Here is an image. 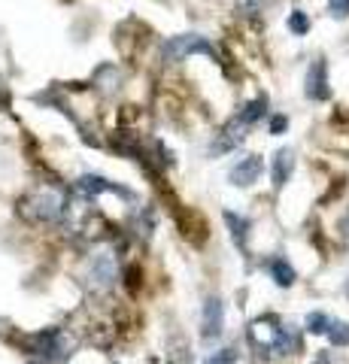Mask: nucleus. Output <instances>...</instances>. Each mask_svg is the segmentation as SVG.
<instances>
[{"label": "nucleus", "mask_w": 349, "mask_h": 364, "mask_svg": "<svg viewBox=\"0 0 349 364\" xmlns=\"http://www.w3.org/2000/svg\"><path fill=\"white\" fill-rule=\"evenodd\" d=\"M262 170H264L262 158H258V155H246V158H240V161L231 167L228 179H231V186H237V188H249L252 182H258Z\"/></svg>", "instance_id": "7"}, {"label": "nucleus", "mask_w": 349, "mask_h": 364, "mask_svg": "<svg viewBox=\"0 0 349 364\" xmlns=\"http://www.w3.org/2000/svg\"><path fill=\"white\" fill-rule=\"evenodd\" d=\"M33 364H43V361H33Z\"/></svg>", "instance_id": "23"}, {"label": "nucleus", "mask_w": 349, "mask_h": 364, "mask_svg": "<svg viewBox=\"0 0 349 364\" xmlns=\"http://www.w3.org/2000/svg\"><path fill=\"white\" fill-rule=\"evenodd\" d=\"M289 28H291V33H307V31H310V18H307V13L295 9V13H291V18H289Z\"/></svg>", "instance_id": "17"}, {"label": "nucleus", "mask_w": 349, "mask_h": 364, "mask_svg": "<svg viewBox=\"0 0 349 364\" xmlns=\"http://www.w3.org/2000/svg\"><path fill=\"white\" fill-rule=\"evenodd\" d=\"M289 128V119L286 116H274V122H270V131L279 134V131H286Z\"/></svg>", "instance_id": "22"}, {"label": "nucleus", "mask_w": 349, "mask_h": 364, "mask_svg": "<svg viewBox=\"0 0 349 364\" xmlns=\"http://www.w3.org/2000/svg\"><path fill=\"white\" fill-rule=\"evenodd\" d=\"M237 361V352L234 349H222V352H216V355H210L204 364H234Z\"/></svg>", "instance_id": "18"}, {"label": "nucleus", "mask_w": 349, "mask_h": 364, "mask_svg": "<svg viewBox=\"0 0 349 364\" xmlns=\"http://www.w3.org/2000/svg\"><path fill=\"white\" fill-rule=\"evenodd\" d=\"M328 13L334 18H346L349 16V0H328Z\"/></svg>", "instance_id": "19"}, {"label": "nucleus", "mask_w": 349, "mask_h": 364, "mask_svg": "<svg viewBox=\"0 0 349 364\" xmlns=\"http://www.w3.org/2000/svg\"><path fill=\"white\" fill-rule=\"evenodd\" d=\"M249 343L258 352H274V355H283V352L291 346L289 343V331L283 328L276 316H262V318H252L249 325Z\"/></svg>", "instance_id": "2"}, {"label": "nucleus", "mask_w": 349, "mask_h": 364, "mask_svg": "<svg viewBox=\"0 0 349 364\" xmlns=\"http://www.w3.org/2000/svg\"><path fill=\"white\" fill-rule=\"evenodd\" d=\"M76 191H80L82 198H95V195H104V191H119V195H125L122 188H116L112 182L100 179V176H80L76 179Z\"/></svg>", "instance_id": "11"}, {"label": "nucleus", "mask_w": 349, "mask_h": 364, "mask_svg": "<svg viewBox=\"0 0 349 364\" xmlns=\"http://www.w3.org/2000/svg\"><path fill=\"white\" fill-rule=\"evenodd\" d=\"M225 222H228V228H231L234 243L243 249V246H246V231H249V222H246L240 213H225Z\"/></svg>", "instance_id": "13"}, {"label": "nucleus", "mask_w": 349, "mask_h": 364, "mask_svg": "<svg viewBox=\"0 0 349 364\" xmlns=\"http://www.w3.org/2000/svg\"><path fill=\"white\" fill-rule=\"evenodd\" d=\"M116 273H119L116 258L109 252H97L85 267V286L95 291H107V289H112V282H116Z\"/></svg>", "instance_id": "5"}, {"label": "nucleus", "mask_w": 349, "mask_h": 364, "mask_svg": "<svg viewBox=\"0 0 349 364\" xmlns=\"http://www.w3.org/2000/svg\"><path fill=\"white\" fill-rule=\"evenodd\" d=\"M304 91H307L310 100H328L331 88H328V67H325V61H316L307 70V82H304Z\"/></svg>", "instance_id": "9"}, {"label": "nucleus", "mask_w": 349, "mask_h": 364, "mask_svg": "<svg viewBox=\"0 0 349 364\" xmlns=\"http://www.w3.org/2000/svg\"><path fill=\"white\" fill-rule=\"evenodd\" d=\"M291 170H295V152L291 149H279L274 155V167H270V176H274V188H283L289 176H291Z\"/></svg>", "instance_id": "10"}, {"label": "nucleus", "mask_w": 349, "mask_h": 364, "mask_svg": "<svg viewBox=\"0 0 349 364\" xmlns=\"http://www.w3.org/2000/svg\"><path fill=\"white\" fill-rule=\"evenodd\" d=\"M225 325V306L219 298H207L204 304V318H200V337L204 340H216L222 334Z\"/></svg>", "instance_id": "8"}, {"label": "nucleus", "mask_w": 349, "mask_h": 364, "mask_svg": "<svg viewBox=\"0 0 349 364\" xmlns=\"http://www.w3.org/2000/svg\"><path fill=\"white\" fill-rule=\"evenodd\" d=\"M246 131H249V124L243 122V116L237 112L225 128L219 131V140H216V146H213V155H222V152H231V149H237V146L246 140Z\"/></svg>", "instance_id": "6"}, {"label": "nucleus", "mask_w": 349, "mask_h": 364, "mask_svg": "<svg viewBox=\"0 0 349 364\" xmlns=\"http://www.w3.org/2000/svg\"><path fill=\"white\" fill-rule=\"evenodd\" d=\"M191 55H207V58H216V46H213L207 37L200 33H179V37H171L161 46V58L164 61H186Z\"/></svg>", "instance_id": "4"}, {"label": "nucleus", "mask_w": 349, "mask_h": 364, "mask_svg": "<svg viewBox=\"0 0 349 364\" xmlns=\"http://www.w3.org/2000/svg\"><path fill=\"white\" fill-rule=\"evenodd\" d=\"M328 322H331V318L325 313H310L307 316V331L310 334H325V331H328Z\"/></svg>", "instance_id": "16"}, {"label": "nucleus", "mask_w": 349, "mask_h": 364, "mask_svg": "<svg viewBox=\"0 0 349 364\" xmlns=\"http://www.w3.org/2000/svg\"><path fill=\"white\" fill-rule=\"evenodd\" d=\"M340 240H343V246L349 249V210H346V215L340 219Z\"/></svg>", "instance_id": "21"}, {"label": "nucleus", "mask_w": 349, "mask_h": 364, "mask_svg": "<svg viewBox=\"0 0 349 364\" xmlns=\"http://www.w3.org/2000/svg\"><path fill=\"white\" fill-rule=\"evenodd\" d=\"M240 9L246 16H258V9H262V0H240Z\"/></svg>", "instance_id": "20"}, {"label": "nucleus", "mask_w": 349, "mask_h": 364, "mask_svg": "<svg viewBox=\"0 0 349 364\" xmlns=\"http://www.w3.org/2000/svg\"><path fill=\"white\" fill-rule=\"evenodd\" d=\"M328 340H331V346H346L349 343V325L340 322V318H331L328 322Z\"/></svg>", "instance_id": "15"}, {"label": "nucleus", "mask_w": 349, "mask_h": 364, "mask_svg": "<svg viewBox=\"0 0 349 364\" xmlns=\"http://www.w3.org/2000/svg\"><path fill=\"white\" fill-rule=\"evenodd\" d=\"M76 349V337L64 328H52V331L33 334L31 337V352L40 355L43 361H67Z\"/></svg>", "instance_id": "3"}, {"label": "nucleus", "mask_w": 349, "mask_h": 364, "mask_svg": "<svg viewBox=\"0 0 349 364\" xmlns=\"http://www.w3.org/2000/svg\"><path fill=\"white\" fill-rule=\"evenodd\" d=\"M270 273H274L276 286H283V289H289L291 282H295V270H291V264L286 258H274V261H270Z\"/></svg>", "instance_id": "12"}, {"label": "nucleus", "mask_w": 349, "mask_h": 364, "mask_svg": "<svg viewBox=\"0 0 349 364\" xmlns=\"http://www.w3.org/2000/svg\"><path fill=\"white\" fill-rule=\"evenodd\" d=\"M264 112H267V97H264V95H258V97H252L249 104H246V107L240 109V116H243V122L252 128V124H255L258 119H262Z\"/></svg>", "instance_id": "14"}, {"label": "nucleus", "mask_w": 349, "mask_h": 364, "mask_svg": "<svg viewBox=\"0 0 349 364\" xmlns=\"http://www.w3.org/2000/svg\"><path fill=\"white\" fill-rule=\"evenodd\" d=\"M64 210H67V200L58 188L31 191L18 207V213L25 215L28 222H58V219H64Z\"/></svg>", "instance_id": "1"}]
</instances>
